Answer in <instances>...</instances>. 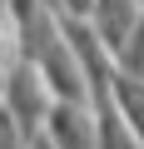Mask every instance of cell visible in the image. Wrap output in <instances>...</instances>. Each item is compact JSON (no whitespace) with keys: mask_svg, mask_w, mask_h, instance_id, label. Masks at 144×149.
Masks as SVG:
<instances>
[{"mask_svg":"<svg viewBox=\"0 0 144 149\" xmlns=\"http://www.w3.org/2000/svg\"><path fill=\"white\" fill-rule=\"evenodd\" d=\"M0 104L20 119L25 134H40V129H45V114H50V104H55V90H50V80H45V70H40L35 60H15V65L5 70V100H0Z\"/></svg>","mask_w":144,"mask_h":149,"instance_id":"obj_1","label":"cell"},{"mask_svg":"<svg viewBox=\"0 0 144 149\" xmlns=\"http://www.w3.org/2000/svg\"><path fill=\"white\" fill-rule=\"evenodd\" d=\"M45 134L60 149H99V119L90 100H55L45 114Z\"/></svg>","mask_w":144,"mask_h":149,"instance_id":"obj_2","label":"cell"},{"mask_svg":"<svg viewBox=\"0 0 144 149\" xmlns=\"http://www.w3.org/2000/svg\"><path fill=\"white\" fill-rule=\"evenodd\" d=\"M15 60H25V35L10 5H0V70H10Z\"/></svg>","mask_w":144,"mask_h":149,"instance_id":"obj_3","label":"cell"},{"mask_svg":"<svg viewBox=\"0 0 144 149\" xmlns=\"http://www.w3.org/2000/svg\"><path fill=\"white\" fill-rule=\"evenodd\" d=\"M30 149H60V144H55V139H50V134L40 129V134H30Z\"/></svg>","mask_w":144,"mask_h":149,"instance_id":"obj_4","label":"cell"}]
</instances>
